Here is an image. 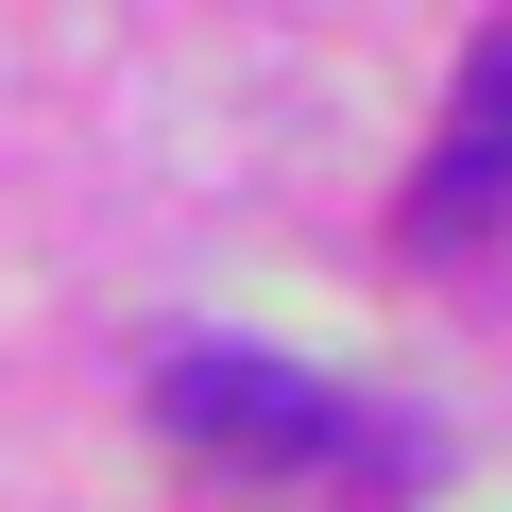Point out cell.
Returning <instances> with one entry per match:
<instances>
[{"label":"cell","mask_w":512,"mask_h":512,"mask_svg":"<svg viewBox=\"0 0 512 512\" xmlns=\"http://www.w3.org/2000/svg\"><path fill=\"white\" fill-rule=\"evenodd\" d=\"M495 222H512V18L461 52V120L410 188V239H495Z\"/></svg>","instance_id":"7a4b0ae2"},{"label":"cell","mask_w":512,"mask_h":512,"mask_svg":"<svg viewBox=\"0 0 512 512\" xmlns=\"http://www.w3.org/2000/svg\"><path fill=\"white\" fill-rule=\"evenodd\" d=\"M154 427L205 444V461H256V478H308V461L359 444V410H342L308 359H274V342H188V359L154 376Z\"/></svg>","instance_id":"6da1fadb"}]
</instances>
